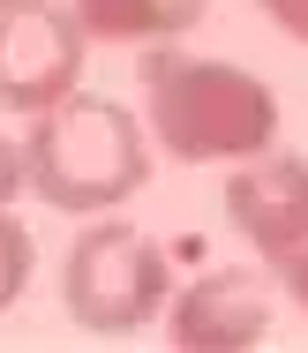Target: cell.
Masks as SVG:
<instances>
[{
	"label": "cell",
	"instance_id": "6da1fadb",
	"mask_svg": "<svg viewBox=\"0 0 308 353\" xmlns=\"http://www.w3.org/2000/svg\"><path fill=\"white\" fill-rule=\"evenodd\" d=\"M143 113H151L158 143L181 158V165H218V158H263L278 136V98L271 83H256L233 61H196V53H173L151 46L143 53Z\"/></svg>",
	"mask_w": 308,
	"mask_h": 353
},
{
	"label": "cell",
	"instance_id": "7a4b0ae2",
	"mask_svg": "<svg viewBox=\"0 0 308 353\" xmlns=\"http://www.w3.org/2000/svg\"><path fill=\"white\" fill-rule=\"evenodd\" d=\"M23 158H30V188L76 218L128 203L151 173V150H143V128L128 121V105L90 98V90H68L53 113H38Z\"/></svg>",
	"mask_w": 308,
	"mask_h": 353
},
{
	"label": "cell",
	"instance_id": "3957f363",
	"mask_svg": "<svg viewBox=\"0 0 308 353\" xmlns=\"http://www.w3.org/2000/svg\"><path fill=\"white\" fill-rule=\"evenodd\" d=\"M165 248L136 225H90L76 248H68V271H61V301L90 339H128L143 331L158 308H165Z\"/></svg>",
	"mask_w": 308,
	"mask_h": 353
},
{
	"label": "cell",
	"instance_id": "277c9868",
	"mask_svg": "<svg viewBox=\"0 0 308 353\" xmlns=\"http://www.w3.org/2000/svg\"><path fill=\"white\" fill-rule=\"evenodd\" d=\"M83 30L61 0H8L0 8V105L8 113H53L83 75Z\"/></svg>",
	"mask_w": 308,
	"mask_h": 353
},
{
	"label": "cell",
	"instance_id": "5b68a950",
	"mask_svg": "<svg viewBox=\"0 0 308 353\" xmlns=\"http://www.w3.org/2000/svg\"><path fill=\"white\" fill-rule=\"evenodd\" d=\"M173 346L188 353H248L271 331V285L263 271H203L173 301Z\"/></svg>",
	"mask_w": 308,
	"mask_h": 353
},
{
	"label": "cell",
	"instance_id": "8992f818",
	"mask_svg": "<svg viewBox=\"0 0 308 353\" xmlns=\"http://www.w3.org/2000/svg\"><path fill=\"white\" fill-rule=\"evenodd\" d=\"M226 218L263 248V263L308 248V158H256L226 181Z\"/></svg>",
	"mask_w": 308,
	"mask_h": 353
},
{
	"label": "cell",
	"instance_id": "52a82bcc",
	"mask_svg": "<svg viewBox=\"0 0 308 353\" xmlns=\"http://www.w3.org/2000/svg\"><path fill=\"white\" fill-rule=\"evenodd\" d=\"M83 15L90 38H113V46H173L181 30L203 23L211 0H68Z\"/></svg>",
	"mask_w": 308,
	"mask_h": 353
},
{
	"label": "cell",
	"instance_id": "ba28073f",
	"mask_svg": "<svg viewBox=\"0 0 308 353\" xmlns=\"http://www.w3.org/2000/svg\"><path fill=\"white\" fill-rule=\"evenodd\" d=\"M30 285V233L8 218V203H0V316L15 308V293Z\"/></svg>",
	"mask_w": 308,
	"mask_h": 353
},
{
	"label": "cell",
	"instance_id": "9c48e42d",
	"mask_svg": "<svg viewBox=\"0 0 308 353\" xmlns=\"http://www.w3.org/2000/svg\"><path fill=\"white\" fill-rule=\"evenodd\" d=\"M263 271H271V279H278V285H286V293H294V301L308 308V248H294V256H278V263H263Z\"/></svg>",
	"mask_w": 308,
	"mask_h": 353
},
{
	"label": "cell",
	"instance_id": "30bf717a",
	"mask_svg": "<svg viewBox=\"0 0 308 353\" xmlns=\"http://www.w3.org/2000/svg\"><path fill=\"white\" fill-rule=\"evenodd\" d=\"M256 8H263L286 38H301V46H308V0H256Z\"/></svg>",
	"mask_w": 308,
	"mask_h": 353
},
{
	"label": "cell",
	"instance_id": "8fae6325",
	"mask_svg": "<svg viewBox=\"0 0 308 353\" xmlns=\"http://www.w3.org/2000/svg\"><path fill=\"white\" fill-rule=\"evenodd\" d=\"M23 181H30V158H23V150H15V143L0 136V203H8V196H15V188H23Z\"/></svg>",
	"mask_w": 308,
	"mask_h": 353
},
{
	"label": "cell",
	"instance_id": "7c38bea8",
	"mask_svg": "<svg viewBox=\"0 0 308 353\" xmlns=\"http://www.w3.org/2000/svg\"><path fill=\"white\" fill-rule=\"evenodd\" d=\"M0 8H8V0H0Z\"/></svg>",
	"mask_w": 308,
	"mask_h": 353
}]
</instances>
